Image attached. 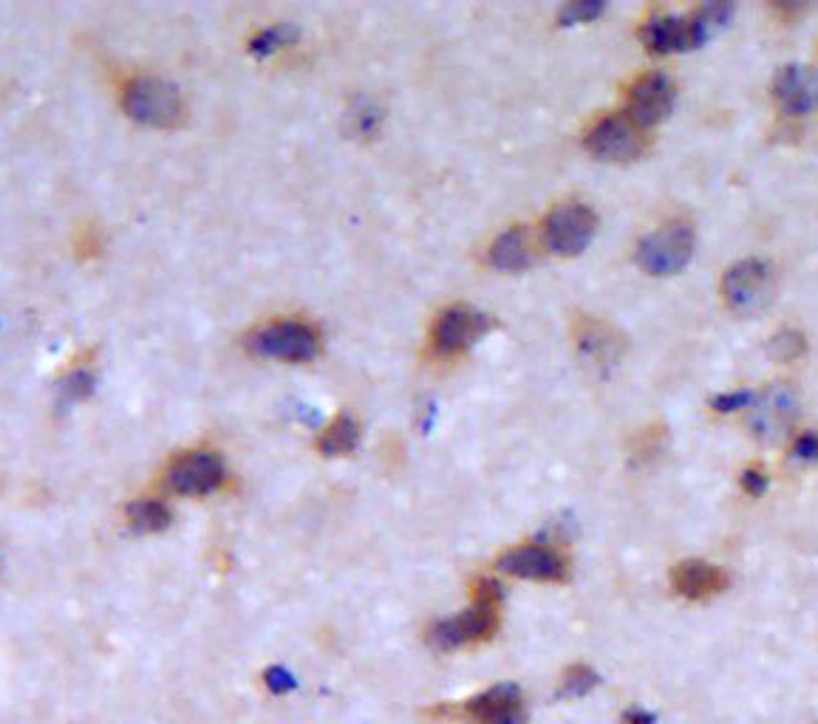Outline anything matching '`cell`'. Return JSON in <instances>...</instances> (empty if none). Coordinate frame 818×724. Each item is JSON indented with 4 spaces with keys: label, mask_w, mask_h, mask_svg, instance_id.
<instances>
[{
    "label": "cell",
    "mask_w": 818,
    "mask_h": 724,
    "mask_svg": "<svg viewBox=\"0 0 818 724\" xmlns=\"http://www.w3.org/2000/svg\"><path fill=\"white\" fill-rule=\"evenodd\" d=\"M502 587L496 580L482 578L473 587L471 609L462 611L460 618H447L436 623L428 634V643L436 651H456L473 643H485L498 631L502 623Z\"/></svg>",
    "instance_id": "obj_1"
},
{
    "label": "cell",
    "mask_w": 818,
    "mask_h": 724,
    "mask_svg": "<svg viewBox=\"0 0 818 724\" xmlns=\"http://www.w3.org/2000/svg\"><path fill=\"white\" fill-rule=\"evenodd\" d=\"M122 111L133 122L156 131H171L179 128L188 116L182 94L173 82L159 80V77H133L122 89Z\"/></svg>",
    "instance_id": "obj_2"
},
{
    "label": "cell",
    "mask_w": 818,
    "mask_h": 724,
    "mask_svg": "<svg viewBox=\"0 0 818 724\" xmlns=\"http://www.w3.org/2000/svg\"><path fill=\"white\" fill-rule=\"evenodd\" d=\"M723 297L734 315L754 317L774 300V266L761 258H745L725 269Z\"/></svg>",
    "instance_id": "obj_3"
},
{
    "label": "cell",
    "mask_w": 818,
    "mask_h": 724,
    "mask_svg": "<svg viewBox=\"0 0 818 724\" xmlns=\"http://www.w3.org/2000/svg\"><path fill=\"white\" fill-rule=\"evenodd\" d=\"M694 258V230L686 221H668L637 244V264L655 277L677 275Z\"/></svg>",
    "instance_id": "obj_4"
},
{
    "label": "cell",
    "mask_w": 818,
    "mask_h": 724,
    "mask_svg": "<svg viewBox=\"0 0 818 724\" xmlns=\"http://www.w3.org/2000/svg\"><path fill=\"white\" fill-rule=\"evenodd\" d=\"M250 348L261 357L286 359V363H306L321 351V337L303 320H277L259 328L250 337Z\"/></svg>",
    "instance_id": "obj_5"
},
{
    "label": "cell",
    "mask_w": 818,
    "mask_h": 724,
    "mask_svg": "<svg viewBox=\"0 0 818 724\" xmlns=\"http://www.w3.org/2000/svg\"><path fill=\"white\" fill-rule=\"evenodd\" d=\"M164 481L179 496H210L228 481V467L213 450H188L168 465Z\"/></svg>",
    "instance_id": "obj_6"
},
{
    "label": "cell",
    "mask_w": 818,
    "mask_h": 724,
    "mask_svg": "<svg viewBox=\"0 0 818 724\" xmlns=\"http://www.w3.org/2000/svg\"><path fill=\"white\" fill-rule=\"evenodd\" d=\"M586 151L600 162H632L646 151V136L626 114H609L586 133Z\"/></svg>",
    "instance_id": "obj_7"
},
{
    "label": "cell",
    "mask_w": 818,
    "mask_h": 724,
    "mask_svg": "<svg viewBox=\"0 0 818 724\" xmlns=\"http://www.w3.org/2000/svg\"><path fill=\"white\" fill-rule=\"evenodd\" d=\"M598 230V215L592 213L586 204H564L553 210L544 224V241L555 255L575 258L589 246Z\"/></svg>",
    "instance_id": "obj_8"
},
{
    "label": "cell",
    "mask_w": 818,
    "mask_h": 724,
    "mask_svg": "<svg viewBox=\"0 0 818 724\" xmlns=\"http://www.w3.org/2000/svg\"><path fill=\"white\" fill-rule=\"evenodd\" d=\"M799 416V394L787 383H774L750 402V430L765 441H776L794 428Z\"/></svg>",
    "instance_id": "obj_9"
},
{
    "label": "cell",
    "mask_w": 818,
    "mask_h": 724,
    "mask_svg": "<svg viewBox=\"0 0 818 724\" xmlns=\"http://www.w3.org/2000/svg\"><path fill=\"white\" fill-rule=\"evenodd\" d=\"M498 569L513 578L524 580H542V583H561L567 580V558L553 547L544 543H529V547H516L498 558Z\"/></svg>",
    "instance_id": "obj_10"
},
{
    "label": "cell",
    "mask_w": 818,
    "mask_h": 724,
    "mask_svg": "<svg viewBox=\"0 0 818 724\" xmlns=\"http://www.w3.org/2000/svg\"><path fill=\"white\" fill-rule=\"evenodd\" d=\"M487 328H491V320L485 315H478V312L467 309V306H451V309H445L436 317L431 340H434V348L442 357H454V354L471 348Z\"/></svg>",
    "instance_id": "obj_11"
},
{
    "label": "cell",
    "mask_w": 818,
    "mask_h": 724,
    "mask_svg": "<svg viewBox=\"0 0 818 724\" xmlns=\"http://www.w3.org/2000/svg\"><path fill=\"white\" fill-rule=\"evenodd\" d=\"M674 108V85L666 74H643L626 96V116L637 128H652L666 120Z\"/></svg>",
    "instance_id": "obj_12"
},
{
    "label": "cell",
    "mask_w": 818,
    "mask_h": 724,
    "mask_svg": "<svg viewBox=\"0 0 818 724\" xmlns=\"http://www.w3.org/2000/svg\"><path fill=\"white\" fill-rule=\"evenodd\" d=\"M462 713L471 718V724H527L524 696L513 682H504V685L473 696Z\"/></svg>",
    "instance_id": "obj_13"
},
{
    "label": "cell",
    "mask_w": 818,
    "mask_h": 724,
    "mask_svg": "<svg viewBox=\"0 0 818 724\" xmlns=\"http://www.w3.org/2000/svg\"><path fill=\"white\" fill-rule=\"evenodd\" d=\"M774 94L787 116H807L818 108V71L810 65H785L774 82Z\"/></svg>",
    "instance_id": "obj_14"
},
{
    "label": "cell",
    "mask_w": 818,
    "mask_h": 724,
    "mask_svg": "<svg viewBox=\"0 0 818 724\" xmlns=\"http://www.w3.org/2000/svg\"><path fill=\"white\" fill-rule=\"evenodd\" d=\"M573 337L578 351L595 366H615L626 351L624 334L598 317H578L573 326Z\"/></svg>",
    "instance_id": "obj_15"
},
{
    "label": "cell",
    "mask_w": 818,
    "mask_h": 724,
    "mask_svg": "<svg viewBox=\"0 0 818 724\" xmlns=\"http://www.w3.org/2000/svg\"><path fill=\"white\" fill-rule=\"evenodd\" d=\"M671 587L688 600H708L728 587V574L714 563L680 561L671 569Z\"/></svg>",
    "instance_id": "obj_16"
},
{
    "label": "cell",
    "mask_w": 818,
    "mask_h": 724,
    "mask_svg": "<svg viewBox=\"0 0 818 724\" xmlns=\"http://www.w3.org/2000/svg\"><path fill=\"white\" fill-rule=\"evenodd\" d=\"M640 38L646 43V49L655 51V54H674V51L694 49L688 18H677V14H655V18H648L640 29Z\"/></svg>",
    "instance_id": "obj_17"
},
{
    "label": "cell",
    "mask_w": 818,
    "mask_h": 724,
    "mask_svg": "<svg viewBox=\"0 0 818 724\" xmlns=\"http://www.w3.org/2000/svg\"><path fill=\"white\" fill-rule=\"evenodd\" d=\"M487 255H491V264L502 272H522L533 261V249H529L527 233L522 227H513L498 235Z\"/></svg>",
    "instance_id": "obj_18"
},
{
    "label": "cell",
    "mask_w": 818,
    "mask_h": 724,
    "mask_svg": "<svg viewBox=\"0 0 818 724\" xmlns=\"http://www.w3.org/2000/svg\"><path fill=\"white\" fill-rule=\"evenodd\" d=\"M125 518H128V523L137 529V532H148V536H153V532H164V529L171 527V521H173L168 504H162V501H156V498H137V501H131L125 510Z\"/></svg>",
    "instance_id": "obj_19"
},
{
    "label": "cell",
    "mask_w": 818,
    "mask_h": 724,
    "mask_svg": "<svg viewBox=\"0 0 818 724\" xmlns=\"http://www.w3.org/2000/svg\"><path fill=\"white\" fill-rule=\"evenodd\" d=\"M360 441V425L354 422L352 416H337L332 425L321 434L317 439V448L323 456H349Z\"/></svg>",
    "instance_id": "obj_20"
},
{
    "label": "cell",
    "mask_w": 818,
    "mask_h": 724,
    "mask_svg": "<svg viewBox=\"0 0 818 724\" xmlns=\"http://www.w3.org/2000/svg\"><path fill=\"white\" fill-rule=\"evenodd\" d=\"M734 14L730 3H708V7H699L697 12L688 14V26H691V43L694 49L703 45L705 40H711L719 29H725Z\"/></svg>",
    "instance_id": "obj_21"
},
{
    "label": "cell",
    "mask_w": 818,
    "mask_h": 724,
    "mask_svg": "<svg viewBox=\"0 0 818 724\" xmlns=\"http://www.w3.org/2000/svg\"><path fill=\"white\" fill-rule=\"evenodd\" d=\"M598 682H600L598 674H595L589 665H573L567 674L561 676L558 696L561 700H580V696H586L589 691H595Z\"/></svg>",
    "instance_id": "obj_22"
},
{
    "label": "cell",
    "mask_w": 818,
    "mask_h": 724,
    "mask_svg": "<svg viewBox=\"0 0 818 724\" xmlns=\"http://www.w3.org/2000/svg\"><path fill=\"white\" fill-rule=\"evenodd\" d=\"M94 371L89 366H77L60 383V397H63V402H82V399H89L94 394Z\"/></svg>",
    "instance_id": "obj_23"
},
{
    "label": "cell",
    "mask_w": 818,
    "mask_h": 724,
    "mask_svg": "<svg viewBox=\"0 0 818 724\" xmlns=\"http://www.w3.org/2000/svg\"><path fill=\"white\" fill-rule=\"evenodd\" d=\"M295 38L297 32L292 26H270V29H264V32H259L252 38L250 51L252 54H259V58H264V54H272V51H277L281 45H286Z\"/></svg>",
    "instance_id": "obj_24"
},
{
    "label": "cell",
    "mask_w": 818,
    "mask_h": 724,
    "mask_svg": "<svg viewBox=\"0 0 818 724\" xmlns=\"http://www.w3.org/2000/svg\"><path fill=\"white\" fill-rule=\"evenodd\" d=\"M770 351L781 363H794V359H799L807 351L805 334L796 332V328H781L774 337V343H770Z\"/></svg>",
    "instance_id": "obj_25"
},
{
    "label": "cell",
    "mask_w": 818,
    "mask_h": 724,
    "mask_svg": "<svg viewBox=\"0 0 818 724\" xmlns=\"http://www.w3.org/2000/svg\"><path fill=\"white\" fill-rule=\"evenodd\" d=\"M604 3H592V0H580V3H569V7L561 9L558 14V23L561 26H578V23H592L595 18L604 14Z\"/></svg>",
    "instance_id": "obj_26"
},
{
    "label": "cell",
    "mask_w": 818,
    "mask_h": 724,
    "mask_svg": "<svg viewBox=\"0 0 818 724\" xmlns=\"http://www.w3.org/2000/svg\"><path fill=\"white\" fill-rule=\"evenodd\" d=\"M264 682H266V687H270V691L275 693V696H284V693H292L297 687L295 676H292L290 671H286V667H281V665L266 667V671H264Z\"/></svg>",
    "instance_id": "obj_27"
},
{
    "label": "cell",
    "mask_w": 818,
    "mask_h": 724,
    "mask_svg": "<svg viewBox=\"0 0 818 724\" xmlns=\"http://www.w3.org/2000/svg\"><path fill=\"white\" fill-rule=\"evenodd\" d=\"M794 459L805 465H818V434L807 430L794 441Z\"/></svg>",
    "instance_id": "obj_28"
},
{
    "label": "cell",
    "mask_w": 818,
    "mask_h": 724,
    "mask_svg": "<svg viewBox=\"0 0 818 724\" xmlns=\"http://www.w3.org/2000/svg\"><path fill=\"white\" fill-rule=\"evenodd\" d=\"M750 402H754V394L750 391L719 394V397L714 399V410H717V414H734V410L739 408H750Z\"/></svg>",
    "instance_id": "obj_29"
},
{
    "label": "cell",
    "mask_w": 818,
    "mask_h": 724,
    "mask_svg": "<svg viewBox=\"0 0 818 724\" xmlns=\"http://www.w3.org/2000/svg\"><path fill=\"white\" fill-rule=\"evenodd\" d=\"M768 487H770V481L761 467H748V470L743 472V490L748 492L750 498H761L765 492H768Z\"/></svg>",
    "instance_id": "obj_30"
},
{
    "label": "cell",
    "mask_w": 818,
    "mask_h": 724,
    "mask_svg": "<svg viewBox=\"0 0 818 724\" xmlns=\"http://www.w3.org/2000/svg\"><path fill=\"white\" fill-rule=\"evenodd\" d=\"M620 724H655V713L643 711V707H629L620 718Z\"/></svg>",
    "instance_id": "obj_31"
}]
</instances>
